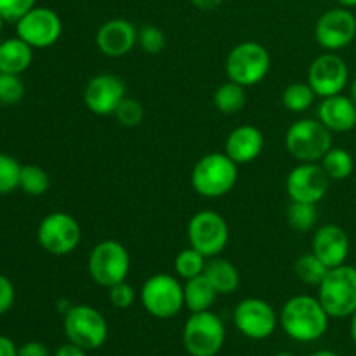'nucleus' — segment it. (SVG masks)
Listing matches in <instances>:
<instances>
[{
    "label": "nucleus",
    "instance_id": "f257e3e1",
    "mask_svg": "<svg viewBox=\"0 0 356 356\" xmlns=\"http://www.w3.org/2000/svg\"><path fill=\"white\" fill-rule=\"evenodd\" d=\"M329 320V313L318 298L308 294L287 299L278 315V323L284 332L298 343H313L325 336Z\"/></svg>",
    "mask_w": 356,
    "mask_h": 356
},
{
    "label": "nucleus",
    "instance_id": "f03ea898",
    "mask_svg": "<svg viewBox=\"0 0 356 356\" xmlns=\"http://www.w3.org/2000/svg\"><path fill=\"white\" fill-rule=\"evenodd\" d=\"M238 181V163L226 153H207L191 170V186L204 198H221L232 193Z\"/></svg>",
    "mask_w": 356,
    "mask_h": 356
},
{
    "label": "nucleus",
    "instance_id": "7ed1b4c3",
    "mask_svg": "<svg viewBox=\"0 0 356 356\" xmlns=\"http://www.w3.org/2000/svg\"><path fill=\"white\" fill-rule=\"evenodd\" d=\"M316 298L330 318H351L356 313V268L346 263L330 268Z\"/></svg>",
    "mask_w": 356,
    "mask_h": 356
},
{
    "label": "nucleus",
    "instance_id": "20e7f679",
    "mask_svg": "<svg viewBox=\"0 0 356 356\" xmlns=\"http://www.w3.org/2000/svg\"><path fill=\"white\" fill-rule=\"evenodd\" d=\"M332 148V132L318 118L296 120L285 132V149L298 162L316 163Z\"/></svg>",
    "mask_w": 356,
    "mask_h": 356
},
{
    "label": "nucleus",
    "instance_id": "39448f33",
    "mask_svg": "<svg viewBox=\"0 0 356 356\" xmlns=\"http://www.w3.org/2000/svg\"><path fill=\"white\" fill-rule=\"evenodd\" d=\"M176 275L155 273L146 278L139 291V299L146 312L160 320L179 315L184 308V285Z\"/></svg>",
    "mask_w": 356,
    "mask_h": 356
},
{
    "label": "nucleus",
    "instance_id": "423d86ee",
    "mask_svg": "<svg viewBox=\"0 0 356 356\" xmlns=\"http://www.w3.org/2000/svg\"><path fill=\"white\" fill-rule=\"evenodd\" d=\"M87 271L94 284L110 289L127 280L131 271V254L127 247L118 240H103L90 250Z\"/></svg>",
    "mask_w": 356,
    "mask_h": 356
},
{
    "label": "nucleus",
    "instance_id": "0eeeda50",
    "mask_svg": "<svg viewBox=\"0 0 356 356\" xmlns=\"http://www.w3.org/2000/svg\"><path fill=\"white\" fill-rule=\"evenodd\" d=\"M271 68V56L259 42H242L226 58V75L232 82L254 87L263 82Z\"/></svg>",
    "mask_w": 356,
    "mask_h": 356
},
{
    "label": "nucleus",
    "instance_id": "6e6552de",
    "mask_svg": "<svg viewBox=\"0 0 356 356\" xmlns=\"http://www.w3.org/2000/svg\"><path fill=\"white\" fill-rule=\"evenodd\" d=\"M63 329L70 343L86 351L97 350L108 339L106 318L89 305H73L63 315Z\"/></svg>",
    "mask_w": 356,
    "mask_h": 356
},
{
    "label": "nucleus",
    "instance_id": "1a4fd4ad",
    "mask_svg": "<svg viewBox=\"0 0 356 356\" xmlns=\"http://www.w3.org/2000/svg\"><path fill=\"white\" fill-rule=\"evenodd\" d=\"M226 329L216 313H191L183 329L184 350L191 356H216L225 346Z\"/></svg>",
    "mask_w": 356,
    "mask_h": 356
},
{
    "label": "nucleus",
    "instance_id": "9d476101",
    "mask_svg": "<svg viewBox=\"0 0 356 356\" xmlns=\"http://www.w3.org/2000/svg\"><path fill=\"white\" fill-rule=\"evenodd\" d=\"M37 238L45 252L52 256H68L82 242V228L72 214L51 212L38 225Z\"/></svg>",
    "mask_w": 356,
    "mask_h": 356
},
{
    "label": "nucleus",
    "instance_id": "9b49d317",
    "mask_svg": "<svg viewBox=\"0 0 356 356\" xmlns=\"http://www.w3.org/2000/svg\"><path fill=\"white\" fill-rule=\"evenodd\" d=\"M186 235L190 247L211 259L226 249L229 240V228L226 219L219 212L200 211L188 222Z\"/></svg>",
    "mask_w": 356,
    "mask_h": 356
},
{
    "label": "nucleus",
    "instance_id": "f8f14e48",
    "mask_svg": "<svg viewBox=\"0 0 356 356\" xmlns=\"http://www.w3.org/2000/svg\"><path fill=\"white\" fill-rule=\"evenodd\" d=\"M63 21L54 9L38 7L16 21V35L33 49H47L61 38Z\"/></svg>",
    "mask_w": 356,
    "mask_h": 356
},
{
    "label": "nucleus",
    "instance_id": "ddd939ff",
    "mask_svg": "<svg viewBox=\"0 0 356 356\" xmlns=\"http://www.w3.org/2000/svg\"><path fill=\"white\" fill-rule=\"evenodd\" d=\"M233 323L242 336L252 341H263L277 330L278 316L268 301L247 298L236 305L233 312Z\"/></svg>",
    "mask_w": 356,
    "mask_h": 356
},
{
    "label": "nucleus",
    "instance_id": "4468645a",
    "mask_svg": "<svg viewBox=\"0 0 356 356\" xmlns=\"http://www.w3.org/2000/svg\"><path fill=\"white\" fill-rule=\"evenodd\" d=\"M356 37V16L348 7H332L318 17L315 24L316 44L327 52L348 47Z\"/></svg>",
    "mask_w": 356,
    "mask_h": 356
},
{
    "label": "nucleus",
    "instance_id": "2eb2a0df",
    "mask_svg": "<svg viewBox=\"0 0 356 356\" xmlns=\"http://www.w3.org/2000/svg\"><path fill=\"white\" fill-rule=\"evenodd\" d=\"M350 82V68L346 61L336 52H323L313 59L308 70V83L316 97H330L343 94Z\"/></svg>",
    "mask_w": 356,
    "mask_h": 356
},
{
    "label": "nucleus",
    "instance_id": "dca6fc26",
    "mask_svg": "<svg viewBox=\"0 0 356 356\" xmlns=\"http://www.w3.org/2000/svg\"><path fill=\"white\" fill-rule=\"evenodd\" d=\"M329 186V176L318 162L299 163L287 174V179H285V190L292 202L318 205L325 198Z\"/></svg>",
    "mask_w": 356,
    "mask_h": 356
},
{
    "label": "nucleus",
    "instance_id": "f3484780",
    "mask_svg": "<svg viewBox=\"0 0 356 356\" xmlns=\"http://www.w3.org/2000/svg\"><path fill=\"white\" fill-rule=\"evenodd\" d=\"M127 87L125 82L115 73H99L87 82L83 89V103L99 117L113 115L118 104L125 99Z\"/></svg>",
    "mask_w": 356,
    "mask_h": 356
},
{
    "label": "nucleus",
    "instance_id": "a211bd4d",
    "mask_svg": "<svg viewBox=\"0 0 356 356\" xmlns=\"http://www.w3.org/2000/svg\"><path fill=\"white\" fill-rule=\"evenodd\" d=\"M138 28L124 17L104 21L96 33V45L108 58L127 56L138 44Z\"/></svg>",
    "mask_w": 356,
    "mask_h": 356
},
{
    "label": "nucleus",
    "instance_id": "6ab92c4d",
    "mask_svg": "<svg viewBox=\"0 0 356 356\" xmlns=\"http://www.w3.org/2000/svg\"><path fill=\"white\" fill-rule=\"evenodd\" d=\"M312 252L329 270L341 266V264L346 263L348 256H350V236L337 225L320 226L313 233Z\"/></svg>",
    "mask_w": 356,
    "mask_h": 356
},
{
    "label": "nucleus",
    "instance_id": "aec40b11",
    "mask_svg": "<svg viewBox=\"0 0 356 356\" xmlns=\"http://www.w3.org/2000/svg\"><path fill=\"white\" fill-rule=\"evenodd\" d=\"M264 149V134L256 125H238L228 134L225 143V153L238 165L250 163Z\"/></svg>",
    "mask_w": 356,
    "mask_h": 356
},
{
    "label": "nucleus",
    "instance_id": "412c9836",
    "mask_svg": "<svg viewBox=\"0 0 356 356\" xmlns=\"http://www.w3.org/2000/svg\"><path fill=\"white\" fill-rule=\"evenodd\" d=\"M318 120L332 134H344L356 127V104L350 96L336 94L323 97L318 106Z\"/></svg>",
    "mask_w": 356,
    "mask_h": 356
},
{
    "label": "nucleus",
    "instance_id": "4be33fe9",
    "mask_svg": "<svg viewBox=\"0 0 356 356\" xmlns=\"http://www.w3.org/2000/svg\"><path fill=\"white\" fill-rule=\"evenodd\" d=\"M33 63V47L19 37L0 42V72L21 75Z\"/></svg>",
    "mask_w": 356,
    "mask_h": 356
},
{
    "label": "nucleus",
    "instance_id": "5701e85b",
    "mask_svg": "<svg viewBox=\"0 0 356 356\" xmlns=\"http://www.w3.org/2000/svg\"><path fill=\"white\" fill-rule=\"evenodd\" d=\"M204 275L207 277V280L211 282L212 287L218 291V294H233L240 285L238 268H236L232 261L225 259V257H211V259L207 261Z\"/></svg>",
    "mask_w": 356,
    "mask_h": 356
},
{
    "label": "nucleus",
    "instance_id": "b1692460",
    "mask_svg": "<svg viewBox=\"0 0 356 356\" xmlns=\"http://www.w3.org/2000/svg\"><path fill=\"white\" fill-rule=\"evenodd\" d=\"M218 291L212 287L205 275L190 278L184 284V306L191 313L209 312L218 299Z\"/></svg>",
    "mask_w": 356,
    "mask_h": 356
},
{
    "label": "nucleus",
    "instance_id": "393cba45",
    "mask_svg": "<svg viewBox=\"0 0 356 356\" xmlns=\"http://www.w3.org/2000/svg\"><path fill=\"white\" fill-rule=\"evenodd\" d=\"M245 89L247 87L240 86V83L236 82H232V80L221 83L214 92L216 110L221 111V113L225 115H233L242 111L247 103Z\"/></svg>",
    "mask_w": 356,
    "mask_h": 356
},
{
    "label": "nucleus",
    "instance_id": "a878e982",
    "mask_svg": "<svg viewBox=\"0 0 356 356\" xmlns=\"http://www.w3.org/2000/svg\"><path fill=\"white\" fill-rule=\"evenodd\" d=\"M320 165L325 170L330 181H344L353 174L355 159L348 149L344 148H330L320 160Z\"/></svg>",
    "mask_w": 356,
    "mask_h": 356
},
{
    "label": "nucleus",
    "instance_id": "bb28decb",
    "mask_svg": "<svg viewBox=\"0 0 356 356\" xmlns=\"http://www.w3.org/2000/svg\"><path fill=\"white\" fill-rule=\"evenodd\" d=\"M316 94L308 82H292L282 92V104L291 113H305L313 106Z\"/></svg>",
    "mask_w": 356,
    "mask_h": 356
},
{
    "label": "nucleus",
    "instance_id": "cd10ccee",
    "mask_svg": "<svg viewBox=\"0 0 356 356\" xmlns=\"http://www.w3.org/2000/svg\"><path fill=\"white\" fill-rule=\"evenodd\" d=\"M207 261L209 257H205L204 254L198 252L193 247H188V249L181 250L176 259H174V273L181 280L186 282L190 278L198 277V275H204Z\"/></svg>",
    "mask_w": 356,
    "mask_h": 356
},
{
    "label": "nucleus",
    "instance_id": "c85d7f7f",
    "mask_svg": "<svg viewBox=\"0 0 356 356\" xmlns=\"http://www.w3.org/2000/svg\"><path fill=\"white\" fill-rule=\"evenodd\" d=\"M289 225L299 233L313 232L318 221V207L316 204H306V202H292L285 211Z\"/></svg>",
    "mask_w": 356,
    "mask_h": 356
},
{
    "label": "nucleus",
    "instance_id": "c756f323",
    "mask_svg": "<svg viewBox=\"0 0 356 356\" xmlns=\"http://www.w3.org/2000/svg\"><path fill=\"white\" fill-rule=\"evenodd\" d=\"M294 271L298 275V278L301 282H305L306 285H313V287H318L322 284V280L325 278L329 268L318 259L313 252L302 254L298 257L294 264Z\"/></svg>",
    "mask_w": 356,
    "mask_h": 356
},
{
    "label": "nucleus",
    "instance_id": "7c9ffc66",
    "mask_svg": "<svg viewBox=\"0 0 356 356\" xmlns=\"http://www.w3.org/2000/svg\"><path fill=\"white\" fill-rule=\"evenodd\" d=\"M19 188L30 197H42L51 188V177L42 167L23 165L21 167Z\"/></svg>",
    "mask_w": 356,
    "mask_h": 356
},
{
    "label": "nucleus",
    "instance_id": "2f4dec72",
    "mask_svg": "<svg viewBox=\"0 0 356 356\" xmlns=\"http://www.w3.org/2000/svg\"><path fill=\"white\" fill-rule=\"evenodd\" d=\"M21 167L14 156L0 153V195H9L19 188Z\"/></svg>",
    "mask_w": 356,
    "mask_h": 356
},
{
    "label": "nucleus",
    "instance_id": "473e14b6",
    "mask_svg": "<svg viewBox=\"0 0 356 356\" xmlns=\"http://www.w3.org/2000/svg\"><path fill=\"white\" fill-rule=\"evenodd\" d=\"M138 44L146 54L156 56L165 49L167 38L162 28L155 26V24H145L138 31Z\"/></svg>",
    "mask_w": 356,
    "mask_h": 356
},
{
    "label": "nucleus",
    "instance_id": "72a5a7b5",
    "mask_svg": "<svg viewBox=\"0 0 356 356\" xmlns=\"http://www.w3.org/2000/svg\"><path fill=\"white\" fill-rule=\"evenodd\" d=\"M24 83L21 75L0 72V104H16L24 97Z\"/></svg>",
    "mask_w": 356,
    "mask_h": 356
},
{
    "label": "nucleus",
    "instance_id": "f704fd0d",
    "mask_svg": "<svg viewBox=\"0 0 356 356\" xmlns=\"http://www.w3.org/2000/svg\"><path fill=\"white\" fill-rule=\"evenodd\" d=\"M113 117L124 127H138V125H141L143 118H145V108L138 99L125 97L115 110Z\"/></svg>",
    "mask_w": 356,
    "mask_h": 356
},
{
    "label": "nucleus",
    "instance_id": "c9c22d12",
    "mask_svg": "<svg viewBox=\"0 0 356 356\" xmlns=\"http://www.w3.org/2000/svg\"><path fill=\"white\" fill-rule=\"evenodd\" d=\"M108 296H110V302L115 306V308L127 309L136 302L138 292H136V289L132 287L127 280H124L120 282V284L108 289Z\"/></svg>",
    "mask_w": 356,
    "mask_h": 356
},
{
    "label": "nucleus",
    "instance_id": "e433bc0d",
    "mask_svg": "<svg viewBox=\"0 0 356 356\" xmlns=\"http://www.w3.org/2000/svg\"><path fill=\"white\" fill-rule=\"evenodd\" d=\"M35 6H37V0H0V14L7 23H16Z\"/></svg>",
    "mask_w": 356,
    "mask_h": 356
},
{
    "label": "nucleus",
    "instance_id": "4c0bfd02",
    "mask_svg": "<svg viewBox=\"0 0 356 356\" xmlns=\"http://www.w3.org/2000/svg\"><path fill=\"white\" fill-rule=\"evenodd\" d=\"M14 299H16L14 284L6 275H0V315H3V313H7L13 308Z\"/></svg>",
    "mask_w": 356,
    "mask_h": 356
},
{
    "label": "nucleus",
    "instance_id": "58836bf2",
    "mask_svg": "<svg viewBox=\"0 0 356 356\" xmlns=\"http://www.w3.org/2000/svg\"><path fill=\"white\" fill-rule=\"evenodd\" d=\"M17 356H49V350L42 343L30 341V343L17 348Z\"/></svg>",
    "mask_w": 356,
    "mask_h": 356
},
{
    "label": "nucleus",
    "instance_id": "ea45409f",
    "mask_svg": "<svg viewBox=\"0 0 356 356\" xmlns=\"http://www.w3.org/2000/svg\"><path fill=\"white\" fill-rule=\"evenodd\" d=\"M54 356H87V353L83 348L76 346V344L70 343L68 341V344H63V346L58 348Z\"/></svg>",
    "mask_w": 356,
    "mask_h": 356
},
{
    "label": "nucleus",
    "instance_id": "a19ab883",
    "mask_svg": "<svg viewBox=\"0 0 356 356\" xmlns=\"http://www.w3.org/2000/svg\"><path fill=\"white\" fill-rule=\"evenodd\" d=\"M0 356H17L16 344L6 336H0Z\"/></svg>",
    "mask_w": 356,
    "mask_h": 356
},
{
    "label": "nucleus",
    "instance_id": "79ce46f5",
    "mask_svg": "<svg viewBox=\"0 0 356 356\" xmlns=\"http://www.w3.org/2000/svg\"><path fill=\"white\" fill-rule=\"evenodd\" d=\"M190 2L200 10H214L218 9L219 6H222L225 0H190Z\"/></svg>",
    "mask_w": 356,
    "mask_h": 356
},
{
    "label": "nucleus",
    "instance_id": "37998d69",
    "mask_svg": "<svg viewBox=\"0 0 356 356\" xmlns=\"http://www.w3.org/2000/svg\"><path fill=\"white\" fill-rule=\"evenodd\" d=\"M350 334H351V339H353L355 346H356V313L351 316V323H350Z\"/></svg>",
    "mask_w": 356,
    "mask_h": 356
},
{
    "label": "nucleus",
    "instance_id": "c03bdc74",
    "mask_svg": "<svg viewBox=\"0 0 356 356\" xmlns=\"http://www.w3.org/2000/svg\"><path fill=\"white\" fill-rule=\"evenodd\" d=\"M341 7H348V9H355L356 0H336Z\"/></svg>",
    "mask_w": 356,
    "mask_h": 356
},
{
    "label": "nucleus",
    "instance_id": "a18cd8bd",
    "mask_svg": "<svg viewBox=\"0 0 356 356\" xmlns=\"http://www.w3.org/2000/svg\"><path fill=\"white\" fill-rule=\"evenodd\" d=\"M308 356H339V355L334 353V351H329V350H320V351H315V353H312Z\"/></svg>",
    "mask_w": 356,
    "mask_h": 356
},
{
    "label": "nucleus",
    "instance_id": "49530a36",
    "mask_svg": "<svg viewBox=\"0 0 356 356\" xmlns=\"http://www.w3.org/2000/svg\"><path fill=\"white\" fill-rule=\"evenodd\" d=\"M350 97L353 99V103L356 104V76L353 79V82H351V87H350Z\"/></svg>",
    "mask_w": 356,
    "mask_h": 356
},
{
    "label": "nucleus",
    "instance_id": "de8ad7c7",
    "mask_svg": "<svg viewBox=\"0 0 356 356\" xmlns=\"http://www.w3.org/2000/svg\"><path fill=\"white\" fill-rule=\"evenodd\" d=\"M6 23H7V21L3 19V16H2V14H0V33H2V30H3V24H6Z\"/></svg>",
    "mask_w": 356,
    "mask_h": 356
},
{
    "label": "nucleus",
    "instance_id": "09e8293b",
    "mask_svg": "<svg viewBox=\"0 0 356 356\" xmlns=\"http://www.w3.org/2000/svg\"><path fill=\"white\" fill-rule=\"evenodd\" d=\"M273 356H294V355L289 353V351H280V353H275Z\"/></svg>",
    "mask_w": 356,
    "mask_h": 356
}]
</instances>
